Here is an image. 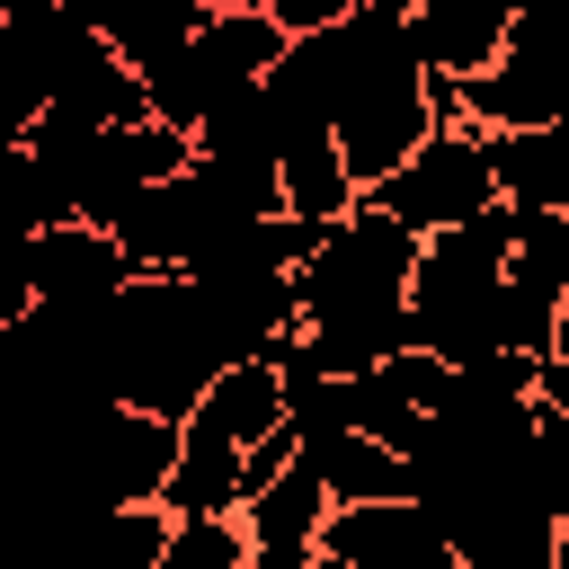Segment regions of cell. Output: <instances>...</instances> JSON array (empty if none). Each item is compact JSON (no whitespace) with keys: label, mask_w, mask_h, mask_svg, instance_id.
<instances>
[{"label":"cell","mask_w":569,"mask_h":569,"mask_svg":"<svg viewBox=\"0 0 569 569\" xmlns=\"http://www.w3.org/2000/svg\"><path fill=\"white\" fill-rule=\"evenodd\" d=\"M187 44L213 62V80H222V89H249V80H258V71L284 53V27H276V18L249 0V9H204Z\"/></svg>","instance_id":"obj_13"},{"label":"cell","mask_w":569,"mask_h":569,"mask_svg":"<svg viewBox=\"0 0 569 569\" xmlns=\"http://www.w3.org/2000/svg\"><path fill=\"white\" fill-rule=\"evenodd\" d=\"M276 196H284V213L329 222V213L356 204V178H347V160H338L329 133H293V142L276 151Z\"/></svg>","instance_id":"obj_14"},{"label":"cell","mask_w":569,"mask_h":569,"mask_svg":"<svg viewBox=\"0 0 569 569\" xmlns=\"http://www.w3.org/2000/svg\"><path fill=\"white\" fill-rule=\"evenodd\" d=\"M160 507L169 516H204V507H240V445L178 418V453H169V480H160Z\"/></svg>","instance_id":"obj_11"},{"label":"cell","mask_w":569,"mask_h":569,"mask_svg":"<svg viewBox=\"0 0 569 569\" xmlns=\"http://www.w3.org/2000/svg\"><path fill=\"white\" fill-rule=\"evenodd\" d=\"M44 107H80V116H98V124L151 116V107H142V80L116 62V44H107V36H80V44L62 53V71H53V98H44Z\"/></svg>","instance_id":"obj_12"},{"label":"cell","mask_w":569,"mask_h":569,"mask_svg":"<svg viewBox=\"0 0 569 569\" xmlns=\"http://www.w3.org/2000/svg\"><path fill=\"white\" fill-rule=\"evenodd\" d=\"M0 160H9V133H0Z\"/></svg>","instance_id":"obj_21"},{"label":"cell","mask_w":569,"mask_h":569,"mask_svg":"<svg viewBox=\"0 0 569 569\" xmlns=\"http://www.w3.org/2000/svg\"><path fill=\"white\" fill-rule=\"evenodd\" d=\"M409 258H418V231L391 222V213L356 187V204L329 213V222L311 231V249L293 258V311L320 320V311H373V302H400Z\"/></svg>","instance_id":"obj_1"},{"label":"cell","mask_w":569,"mask_h":569,"mask_svg":"<svg viewBox=\"0 0 569 569\" xmlns=\"http://www.w3.org/2000/svg\"><path fill=\"white\" fill-rule=\"evenodd\" d=\"M62 9H71V18L89 27V36H107V27H116V18L133 9V0H62Z\"/></svg>","instance_id":"obj_18"},{"label":"cell","mask_w":569,"mask_h":569,"mask_svg":"<svg viewBox=\"0 0 569 569\" xmlns=\"http://www.w3.org/2000/svg\"><path fill=\"white\" fill-rule=\"evenodd\" d=\"M311 560H320V569H453V560H445V533L427 525V507H418L409 489L320 507Z\"/></svg>","instance_id":"obj_3"},{"label":"cell","mask_w":569,"mask_h":569,"mask_svg":"<svg viewBox=\"0 0 569 569\" xmlns=\"http://www.w3.org/2000/svg\"><path fill=\"white\" fill-rule=\"evenodd\" d=\"M124 276H133V267H124V249H116V231H107V222L62 213V222L27 231V293H36V302L89 311V302H116V284H124Z\"/></svg>","instance_id":"obj_5"},{"label":"cell","mask_w":569,"mask_h":569,"mask_svg":"<svg viewBox=\"0 0 569 569\" xmlns=\"http://www.w3.org/2000/svg\"><path fill=\"white\" fill-rule=\"evenodd\" d=\"M320 480H311V462L302 453H284L267 480H249L240 489V533H249V569H320L311 560V533H320Z\"/></svg>","instance_id":"obj_6"},{"label":"cell","mask_w":569,"mask_h":569,"mask_svg":"<svg viewBox=\"0 0 569 569\" xmlns=\"http://www.w3.org/2000/svg\"><path fill=\"white\" fill-rule=\"evenodd\" d=\"M27 9H53V0H0V18H27Z\"/></svg>","instance_id":"obj_19"},{"label":"cell","mask_w":569,"mask_h":569,"mask_svg":"<svg viewBox=\"0 0 569 569\" xmlns=\"http://www.w3.org/2000/svg\"><path fill=\"white\" fill-rule=\"evenodd\" d=\"M365 196H373L391 222H409V231L427 240V231H445V222H462L471 204L498 196V187H489V133H480L471 116L445 107V116H436V124H427V133H418Z\"/></svg>","instance_id":"obj_2"},{"label":"cell","mask_w":569,"mask_h":569,"mask_svg":"<svg viewBox=\"0 0 569 569\" xmlns=\"http://www.w3.org/2000/svg\"><path fill=\"white\" fill-rule=\"evenodd\" d=\"M196 18H204V0H133V9L107 27V44H116V62L142 80L151 62H169V53L196 36Z\"/></svg>","instance_id":"obj_16"},{"label":"cell","mask_w":569,"mask_h":569,"mask_svg":"<svg viewBox=\"0 0 569 569\" xmlns=\"http://www.w3.org/2000/svg\"><path fill=\"white\" fill-rule=\"evenodd\" d=\"M204 9H249V0H204Z\"/></svg>","instance_id":"obj_20"},{"label":"cell","mask_w":569,"mask_h":569,"mask_svg":"<svg viewBox=\"0 0 569 569\" xmlns=\"http://www.w3.org/2000/svg\"><path fill=\"white\" fill-rule=\"evenodd\" d=\"M169 169H187V133H178V124H160V116L98 124L89 169H80V187H71V213H80V222H116V213H124L151 178H169Z\"/></svg>","instance_id":"obj_4"},{"label":"cell","mask_w":569,"mask_h":569,"mask_svg":"<svg viewBox=\"0 0 569 569\" xmlns=\"http://www.w3.org/2000/svg\"><path fill=\"white\" fill-rule=\"evenodd\" d=\"M293 453L311 462V480H320L329 507H338V498H391V489L409 480V453L382 445V436H365V427H302Z\"/></svg>","instance_id":"obj_8"},{"label":"cell","mask_w":569,"mask_h":569,"mask_svg":"<svg viewBox=\"0 0 569 569\" xmlns=\"http://www.w3.org/2000/svg\"><path fill=\"white\" fill-rule=\"evenodd\" d=\"M160 542H169V507H160V498L89 507V533H80V551H89L98 569H160Z\"/></svg>","instance_id":"obj_15"},{"label":"cell","mask_w":569,"mask_h":569,"mask_svg":"<svg viewBox=\"0 0 569 569\" xmlns=\"http://www.w3.org/2000/svg\"><path fill=\"white\" fill-rule=\"evenodd\" d=\"M107 231H116L124 267H178V258L196 249V231H204V213H196V178H187V169L151 178V187H142Z\"/></svg>","instance_id":"obj_9"},{"label":"cell","mask_w":569,"mask_h":569,"mask_svg":"<svg viewBox=\"0 0 569 569\" xmlns=\"http://www.w3.org/2000/svg\"><path fill=\"white\" fill-rule=\"evenodd\" d=\"M373 373H382V382H391V391H400V400H409L418 418H427V409H436V400L453 391V365H445L436 347H418V338H400L391 356H373Z\"/></svg>","instance_id":"obj_17"},{"label":"cell","mask_w":569,"mask_h":569,"mask_svg":"<svg viewBox=\"0 0 569 569\" xmlns=\"http://www.w3.org/2000/svg\"><path fill=\"white\" fill-rule=\"evenodd\" d=\"M507 18H516V0H400V36H409V53H418L427 80L480 71L498 53Z\"/></svg>","instance_id":"obj_7"},{"label":"cell","mask_w":569,"mask_h":569,"mask_svg":"<svg viewBox=\"0 0 569 569\" xmlns=\"http://www.w3.org/2000/svg\"><path fill=\"white\" fill-rule=\"evenodd\" d=\"M489 187L507 204H569V124H498L489 133Z\"/></svg>","instance_id":"obj_10"}]
</instances>
